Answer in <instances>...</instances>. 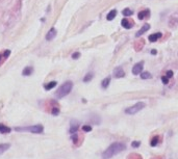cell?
I'll use <instances>...</instances> for the list:
<instances>
[{
	"label": "cell",
	"instance_id": "obj_13",
	"mask_svg": "<svg viewBox=\"0 0 178 159\" xmlns=\"http://www.w3.org/2000/svg\"><path fill=\"white\" fill-rule=\"evenodd\" d=\"M32 72H33L32 67H26V68H24V70H23L22 75L23 76H30L31 74H32Z\"/></svg>",
	"mask_w": 178,
	"mask_h": 159
},
{
	"label": "cell",
	"instance_id": "obj_22",
	"mask_svg": "<svg viewBox=\"0 0 178 159\" xmlns=\"http://www.w3.org/2000/svg\"><path fill=\"white\" fill-rule=\"evenodd\" d=\"M127 159H143V158H142V156H141L140 154L133 153V154H130L129 156L127 157Z\"/></svg>",
	"mask_w": 178,
	"mask_h": 159
},
{
	"label": "cell",
	"instance_id": "obj_26",
	"mask_svg": "<svg viewBox=\"0 0 178 159\" xmlns=\"http://www.w3.org/2000/svg\"><path fill=\"white\" fill-rule=\"evenodd\" d=\"M140 144H141V141H134L131 143V147L132 148H139Z\"/></svg>",
	"mask_w": 178,
	"mask_h": 159
},
{
	"label": "cell",
	"instance_id": "obj_12",
	"mask_svg": "<svg viewBox=\"0 0 178 159\" xmlns=\"http://www.w3.org/2000/svg\"><path fill=\"white\" fill-rule=\"evenodd\" d=\"M111 80H112V78H111V76H107L106 78H104L102 80V82H101V85H102V88H107V87L109 86V83H111Z\"/></svg>",
	"mask_w": 178,
	"mask_h": 159
},
{
	"label": "cell",
	"instance_id": "obj_21",
	"mask_svg": "<svg viewBox=\"0 0 178 159\" xmlns=\"http://www.w3.org/2000/svg\"><path fill=\"white\" fill-rule=\"evenodd\" d=\"M141 78L142 79H150V78H152V75H151V73L145 71V72L141 73Z\"/></svg>",
	"mask_w": 178,
	"mask_h": 159
},
{
	"label": "cell",
	"instance_id": "obj_19",
	"mask_svg": "<svg viewBox=\"0 0 178 159\" xmlns=\"http://www.w3.org/2000/svg\"><path fill=\"white\" fill-rule=\"evenodd\" d=\"M147 16H149V11L148 9H146V11H142V12L139 13V15H138V17H139L140 20H143V19L145 18V17H147Z\"/></svg>",
	"mask_w": 178,
	"mask_h": 159
},
{
	"label": "cell",
	"instance_id": "obj_9",
	"mask_svg": "<svg viewBox=\"0 0 178 159\" xmlns=\"http://www.w3.org/2000/svg\"><path fill=\"white\" fill-rule=\"evenodd\" d=\"M149 29H150V25H149L148 23H146V24L144 25V26H143L142 28H141V29L138 31V32H136V36H141L142 34H144L146 31H148Z\"/></svg>",
	"mask_w": 178,
	"mask_h": 159
},
{
	"label": "cell",
	"instance_id": "obj_27",
	"mask_svg": "<svg viewBox=\"0 0 178 159\" xmlns=\"http://www.w3.org/2000/svg\"><path fill=\"white\" fill-rule=\"evenodd\" d=\"M51 113L53 114V115H58V114L60 113V109H58V108H56V107L52 108V110H51Z\"/></svg>",
	"mask_w": 178,
	"mask_h": 159
},
{
	"label": "cell",
	"instance_id": "obj_24",
	"mask_svg": "<svg viewBox=\"0 0 178 159\" xmlns=\"http://www.w3.org/2000/svg\"><path fill=\"white\" fill-rule=\"evenodd\" d=\"M122 14H123L124 16H131L133 14V12L129 9H124L123 12H122Z\"/></svg>",
	"mask_w": 178,
	"mask_h": 159
},
{
	"label": "cell",
	"instance_id": "obj_23",
	"mask_svg": "<svg viewBox=\"0 0 178 159\" xmlns=\"http://www.w3.org/2000/svg\"><path fill=\"white\" fill-rule=\"evenodd\" d=\"M71 138H72L73 143H74V144H76V146H79L78 144V135L76 134V133H74V134L71 136Z\"/></svg>",
	"mask_w": 178,
	"mask_h": 159
},
{
	"label": "cell",
	"instance_id": "obj_32",
	"mask_svg": "<svg viewBox=\"0 0 178 159\" xmlns=\"http://www.w3.org/2000/svg\"><path fill=\"white\" fill-rule=\"evenodd\" d=\"M151 54H156V50H152V51H151Z\"/></svg>",
	"mask_w": 178,
	"mask_h": 159
},
{
	"label": "cell",
	"instance_id": "obj_11",
	"mask_svg": "<svg viewBox=\"0 0 178 159\" xmlns=\"http://www.w3.org/2000/svg\"><path fill=\"white\" fill-rule=\"evenodd\" d=\"M121 25H122L124 28H126V29H130V28L133 26V23L129 22V20H127V19H123L122 22H121Z\"/></svg>",
	"mask_w": 178,
	"mask_h": 159
},
{
	"label": "cell",
	"instance_id": "obj_14",
	"mask_svg": "<svg viewBox=\"0 0 178 159\" xmlns=\"http://www.w3.org/2000/svg\"><path fill=\"white\" fill-rule=\"evenodd\" d=\"M116 16H117V11H116V9H112V11H111V12L107 14L106 19H107V21H112V20H114V19L116 18Z\"/></svg>",
	"mask_w": 178,
	"mask_h": 159
},
{
	"label": "cell",
	"instance_id": "obj_4",
	"mask_svg": "<svg viewBox=\"0 0 178 159\" xmlns=\"http://www.w3.org/2000/svg\"><path fill=\"white\" fill-rule=\"evenodd\" d=\"M145 107H146V104L144 102H138V103H136L134 105L126 108L125 113H127V114H136V112L141 111L143 108H145Z\"/></svg>",
	"mask_w": 178,
	"mask_h": 159
},
{
	"label": "cell",
	"instance_id": "obj_8",
	"mask_svg": "<svg viewBox=\"0 0 178 159\" xmlns=\"http://www.w3.org/2000/svg\"><path fill=\"white\" fill-rule=\"evenodd\" d=\"M161 36H163L161 32H156V33H152V34H150L148 39H149V41H150V42L154 43V42H156L158 39H160Z\"/></svg>",
	"mask_w": 178,
	"mask_h": 159
},
{
	"label": "cell",
	"instance_id": "obj_28",
	"mask_svg": "<svg viewBox=\"0 0 178 159\" xmlns=\"http://www.w3.org/2000/svg\"><path fill=\"white\" fill-rule=\"evenodd\" d=\"M169 80H170V78H168L167 76H163V77H161V81H163V84H168L169 83Z\"/></svg>",
	"mask_w": 178,
	"mask_h": 159
},
{
	"label": "cell",
	"instance_id": "obj_6",
	"mask_svg": "<svg viewBox=\"0 0 178 159\" xmlns=\"http://www.w3.org/2000/svg\"><path fill=\"white\" fill-rule=\"evenodd\" d=\"M56 34H58L56 29H55L54 27H52L51 29L48 31V33L46 34V40H47V41H51V40H53L55 36H56Z\"/></svg>",
	"mask_w": 178,
	"mask_h": 159
},
{
	"label": "cell",
	"instance_id": "obj_30",
	"mask_svg": "<svg viewBox=\"0 0 178 159\" xmlns=\"http://www.w3.org/2000/svg\"><path fill=\"white\" fill-rule=\"evenodd\" d=\"M172 76H173V72H172V71H168V72H167V77H168V78H171Z\"/></svg>",
	"mask_w": 178,
	"mask_h": 159
},
{
	"label": "cell",
	"instance_id": "obj_15",
	"mask_svg": "<svg viewBox=\"0 0 178 159\" xmlns=\"http://www.w3.org/2000/svg\"><path fill=\"white\" fill-rule=\"evenodd\" d=\"M11 131H12L11 128H9V127L5 126V125H3V124H0V133L6 134V133H9Z\"/></svg>",
	"mask_w": 178,
	"mask_h": 159
},
{
	"label": "cell",
	"instance_id": "obj_1",
	"mask_svg": "<svg viewBox=\"0 0 178 159\" xmlns=\"http://www.w3.org/2000/svg\"><path fill=\"white\" fill-rule=\"evenodd\" d=\"M126 150V144L122 143H112L104 152H103V157L104 158H112L117 154L123 152Z\"/></svg>",
	"mask_w": 178,
	"mask_h": 159
},
{
	"label": "cell",
	"instance_id": "obj_25",
	"mask_svg": "<svg viewBox=\"0 0 178 159\" xmlns=\"http://www.w3.org/2000/svg\"><path fill=\"white\" fill-rule=\"evenodd\" d=\"M82 130H83L85 132H91V131H92V127L89 126V125H83V126H82Z\"/></svg>",
	"mask_w": 178,
	"mask_h": 159
},
{
	"label": "cell",
	"instance_id": "obj_7",
	"mask_svg": "<svg viewBox=\"0 0 178 159\" xmlns=\"http://www.w3.org/2000/svg\"><path fill=\"white\" fill-rule=\"evenodd\" d=\"M114 75H115L116 78H123L124 76H125V72H124V70L122 69L121 67H118V68H116L115 69Z\"/></svg>",
	"mask_w": 178,
	"mask_h": 159
},
{
	"label": "cell",
	"instance_id": "obj_5",
	"mask_svg": "<svg viewBox=\"0 0 178 159\" xmlns=\"http://www.w3.org/2000/svg\"><path fill=\"white\" fill-rule=\"evenodd\" d=\"M144 70V61H140V63H136L132 68V74L133 75H139L143 72Z\"/></svg>",
	"mask_w": 178,
	"mask_h": 159
},
{
	"label": "cell",
	"instance_id": "obj_2",
	"mask_svg": "<svg viewBox=\"0 0 178 159\" xmlns=\"http://www.w3.org/2000/svg\"><path fill=\"white\" fill-rule=\"evenodd\" d=\"M73 88V82L72 81H66L65 83H63L58 87V90L55 93V96L58 99H62L64 97H66L67 95H69L71 93V90Z\"/></svg>",
	"mask_w": 178,
	"mask_h": 159
},
{
	"label": "cell",
	"instance_id": "obj_16",
	"mask_svg": "<svg viewBox=\"0 0 178 159\" xmlns=\"http://www.w3.org/2000/svg\"><path fill=\"white\" fill-rule=\"evenodd\" d=\"M159 141H160L159 135H155V136H153V138L151 139V141H150V146H151V147H155V146H157V144H158Z\"/></svg>",
	"mask_w": 178,
	"mask_h": 159
},
{
	"label": "cell",
	"instance_id": "obj_17",
	"mask_svg": "<svg viewBox=\"0 0 178 159\" xmlns=\"http://www.w3.org/2000/svg\"><path fill=\"white\" fill-rule=\"evenodd\" d=\"M11 148V144H0V155L3 154L5 151H7Z\"/></svg>",
	"mask_w": 178,
	"mask_h": 159
},
{
	"label": "cell",
	"instance_id": "obj_3",
	"mask_svg": "<svg viewBox=\"0 0 178 159\" xmlns=\"http://www.w3.org/2000/svg\"><path fill=\"white\" fill-rule=\"evenodd\" d=\"M16 131H27V132L36 133V134H41L44 131V127L43 125H33V126H28V127H16Z\"/></svg>",
	"mask_w": 178,
	"mask_h": 159
},
{
	"label": "cell",
	"instance_id": "obj_20",
	"mask_svg": "<svg viewBox=\"0 0 178 159\" xmlns=\"http://www.w3.org/2000/svg\"><path fill=\"white\" fill-rule=\"evenodd\" d=\"M93 77H94V73H92V72L88 73V74L83 77V82H90V81L93 79Z\"/></svg>",
	"mask_w": 178,
	"mask_h": 159
},
{
	"label": "cell",
	"instance_id": "obj_29",
	"mask_svg": "<svg viewBox=\"0 0 178 159\" xmlns=\"http://www.w3.org/2000/svg\"><path fill=\"white\" fill-rule=\"evenodd\" d=\"M79 57H80V53H79V52H75V53L72 54L73 59H77V58H79Z\"/></svg>",
	"mask_w": 178,
	"mask_h": 159
},
{
	"label": "cell",
	"instance_id": "obj_31",
	"mask_svg": "<svg viewBox=\"0 0 178 159\" xmlns=\"http://www.w3.org/2000/svg\"><path fill=\"white\" fill-rule=\"evenodd\" d=\"M2 58H5L4 54H0V63H1V60H2Z\"/></svg>",
	"mask_w": 178,
	"mask_h": 159
},
{
	"label": "cell",
	"instance_id": "obj_10",
	"mask_svg": "<svg viewBox=\"0 0 178 159\" xmlns=\"http://www.w3.org/2000/svg\"><path fill=\"white\" fill-rule=\"evenodd\" d=\"M78 128H79V125L78 123H76V122H72L71 123V127H70V133L71 134H74L78 131Z\"/></svg>",
	"mask_w": 178,
	"mask_h": 159
},
{
	"label": "cell",
	"instance_id": "obj_18",
	"mask_svg": "<svg viewBox=\"0 0 178 159\" xmlns=\"http://www.w3.org/2000/svg\"><path fill=\"white\" fill-rule=\"evenodd\" d=\"M56 81H51V82H49V83L45 84L44 85V88H45L46 90H52L54 86H56Z\"/></svg>",
	"mask_w": 178,
	"mask_h": 159
}]
</instances>
